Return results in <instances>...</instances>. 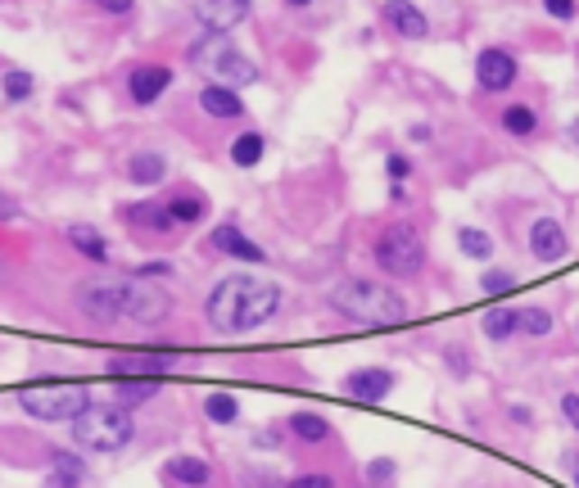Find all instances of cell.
<instances>
[{"label":"cell","instance_id":"24","mask_svg":"<svg viewBox=\"0 0 579 488\" xmlns=\"http://www.w3.org/2000/svg\"><path fill=\"white\" fill-rule=\"evenodd\" d=\"M262 154H267V136H262L258 127L231 136V163H235V168H258Z\"/></svg>","mask_w":579,"mask_h":488},{"label":"cell","instance_id":"22","mask_svg":"<svg viewBox=\"0 0 579 488\" xmlns=\"http://www.w3.org/2000/svg\"><path fill=\"white\" fill-rule=\"evenodd\" d=\"M163 177H168V159H163V154L141 150V154L127 159V181H132V186H159Z\"/></svg>","mask_w":579,"mask_h":488},{"label":"cell","instance_id":"8","mask_svg":"<svg viewBox=\"0 0 579 488\" xmlns=\"http://www.w3.org/2000/svg\"><path fill=\"white\" fill-rule=\"evenodd\" d=\"M516 78H520V64H516L511 51L484 46V51L475 55V87H480L484 96H507V91L516 87Z\"/></svg>","mask_w":579,"mask_h":488},{"label":"cell","instance_id":"38","mask_svg":"<svg viewBox=\"0 0 579 488\" xmlns=\"http://www.w3.org/2000/svg\"><path fill=\"white\" fill-rule=\"evenodd\" d=\"M82 479H87V474H78V470L51 465V479H46V488H82Z\"/></svg>","mask_w":579,"mask_h":488},{"label":"cell","instance_id":"34","mask_svg":"<svg viewBox=\"0 0 579 488\" xmlns=\"http://www.w3.org/2000/svg\"><path fill=\"white\" fill-rule=\"evenodd\" d=\"M285 488H340V483H335V474H326V470H308V474H295Z\"/></svg>","mask_w":579,"mask_h":488},{"label":"cell","instance_id":"16","mask_svg":"<svg viewBox=\"0 0 579 488\" xmlns=\"http://www.w3.org/2000/svg\"><path fill=\"white\" fill-rule=\"evenodd\" d=\"M172 87V69L168 64H136L132 69V78H127V96H132V105H154V100H163V91Z\"/></svg>","mask_w":579,"mask_h":488},{"label":"cell","instance_id":"30","mask_svg":"<svg viewBox=\"0 0 579 488\" xmlns=\"http://www.w3.org/2000/svg\"><path fill=\"white\" fill-rule=\"evenodd\" d=\"M154 393H159V389H154V380H123V384L114 389V402L132 411V407H141V402H150Z\"/></svg>","mask_w":579,"mask_h":488},{"label":"cell","instance_id":"48","mask_svg":"<svg viewBox=\"0 0 579 488\" xmlns=\"http://www.w3.org/2000/svg\"><path fill=\"white\" fill-rule=\"evenodd\" d=\"M390 204H408V186L403 181H390Z\"/></svg>","mask_w":579,"mask_h":488},{"label":"cell","instance_id":"23","mask_svg":"<svg viewBox=\"0 0 579 488\" xmlns=\"http://www.w3.org/2000/svg\"><path fill=\"white\" fill-rule=\"evenodd\" d=\"M64 240L82 253V258H91V262H109V240L96 231V226H87V222H73L69 231H64Z\"/></svg>","mask_w":579,"mask_h":488},{"label":"cell","instance_id":"1","mask_svg":"<svg viewBox=\"0 0 579 488\" xmlns=\"http://www.w3.org/2000/svg\"><path fill=\"white\" fill-rule=\"evenodd\" d=\"M280 303H285V294H280L276 281L253 276V272H231V276H222V281L208 290V299H204V321H208L213 335H231V339H235V335L262 330V326L280 312Z\"/></svg>","mask_w":579,"mask_h":488},{"label":"cell","instance_id":"49","mask_svg":"<svg viewBox=\"0 0 579 488\" xmlns=\"http://www.w3.org/2000/svg\"><path fill=\"white\" fill-rule=\"evenodd\" d=\"M285 5H290V10H304V5H313V0H285Z\"/></svg>","mask_w":579,"mask_h":488},{"label":"cell","instance_id":"25","mask_svg":"<svg viewBox=\"0 0 579 488\" xmlns=\"http://www.w3.org/2000/svg\"><path fill=\"white\" fill-rule=\"evenodd\" d=\"M498 123H502V132H507L511 141H534V136H538V114H534L529 105H507Z\"/></svg>","mask_w":579,"mask_h":488},{"label":"cell","instance_id":"18","mask_svg":"<svg viewBox=\"0 0 579 488\" xmlns=\"http://www.w3.org/2000/svg\"><path fill=\"white\" fill-rule=\"evenodd\" d=\"M285 434L290 438H299V443H308V447H322V443H331V420L322 416V411H313V407H304V411H290L285 420Z\"/></svg>","mask_w":579,"mask_h":488},{"label":"cell","instance_id":"37","mask_svg":"<svg viewBox=\"0 0 579 488\" xmlns=\"http://www.w3.org/2000/svg\"><path fill=\"white\" fill-rule=\"evenodd\" d=\"M280 443H285V425H267L253 434V447H262V452H276Z\"/></svg>","mask_w":579,"mask_h":488},{"label":"cell","instance_id":"11","mask_svg":"<svg viewBox=\"0 0 579 488\" xmlns=\"http://www.w3.org/2000/svg\"><path fill=\"white\" fill-rule=\"evenodd\" d=\"M208 249H213V253H222V258L249 262V267H262V262H267V249H262V244H253L235 222H217V226L208 231Z\"/></svg>","mask_w":579,"mask_h":488},{"label":"cell","instance_id":"19","mask_svg":"<svg viewBox=\"0 0 579 488\" xmlns=\"http://www.w3.org/2000/svg\"><path fill=\"white\" fill-rule=\"evenodd\" d=\"M199 109H204L208 118H217V123H235V118H244V100H240V91H235V87H222V82H208V87L199 91Z\"/></svg>","mask_w":579,"mask_h":488},{"label":"cell","instance_id":"4","mask_svg":"<svg viewBox=\"0 0 579 488\" xmlns=\"http://www.w3.org/2000/svg\"><path fill=\"white\" fill-rule=\"evenodd\" d=\"M372 262L390 276V281H417L426 272V235L412 222H390L376 240H372Z\"/></svg>","mask_w":579,"mask_h":488},{"label":"cell","instance_id":"41","mask_svg":"<svg viewBox=\"0 0 579 488\" xmlns=\"http://www.w3.org/2000/svg\"><path fill=\"white\" fill-rule=\"evenodd\" d=\"M543 10H547L552 19H561V23H565V19H574V14H579V0H543Z\"/></svg>","mask_w":579,"mask_h":488},{"label":"cell","instance_id":"31","mask_svg":"<svg viewBox=\"0 0 579 488\" xmlns=\"http://www.w3.org/2000/svg\"><path fill=\"white\" fill-rule=\"evenodd\" d=\"M0 91H5V100H10V105H19V100H32V91H37V78H32V73H19V69H10L5 78H0Z\"/></svg>","mask_w":579,"mask_h":488},{"label":"cell","instance_id":"44","mask_svg":"<svg viewBox=\"0 0 579 488\" xmlns=\"http://www.w3.org/2000/svg\"><path fill=\"white\" fill-rule=\"evenodd\" d=\"M96 10H105V14H132L136 10V0H91Z\"/></svg>","mask_w":579,"mask_h":488},{"label":"cell","instance_id":"45","mask_svg":"<svg viewBox=\"0 0 579 488\" xmlns=\"http://www.w3.org/2000/svg\"><path fill=\"white\" fill-rule=\"evenodd\" d=\"M19 213H23V208H19V199L0 190V222H19Z\"/></svg>","mask_w":579,"mask_h":488},{"label":"cell","instance_id":"50","mask_svg":"<svg viewBox=\"0 0 579 488\" xmlns=\"http://www.w3.org/2000/svg\"><path fill=\"white\" fill-rule=\"evenodd\" d=\"M574 339H579V321H574Z\"/></svg>","mask_w":579,"mask_h":488},{"label":"cell","instance_id":"29","mask_svg":"<svg viewBox=\"0 0 579 488\" xmlns=\"http://www.w3.org/2000/svg\"><path fill=\"white\" fill-rule=\"evenodd\" d=\"M439 362L448 366V375H453V380H471V371H475V362H471L466 344H457V339L439 348Z\"/></svg>","mask_w":579,"mask_h":488},{"label":"cell","instance_id":"20","mask_svg":"<svg viewBox=\"0 0 579 488\" xmlns=\"http://www.w3.org/2000/svg\"><path fill=\"white\" fill-rule=\"evenodd\" d=\"M480 335L489 344H507L520 335V308H507V303H493L484 317H480Z\"/></svg>","mask_w":579,"mask_h":488},{"label":"cell","instance_id":"32","mask_svg":"<svg viewBox=\"0 0 579 488\" xmlns=\"http://www.w3.org/2000/svg\"><path fill=\"white\" fill-rule=\"evenodd\" d=\"M511 285H516V272H511V267H489V272L480 276V290H484L489 299H502Z\"/></svg>","mask_w":579,"mask_h":488},{"label":"cell","instance_id":"43","mask_svg":"<svg viewBox=\"0 0 579 488\" xmlns=\"http://www.w3.org/2000/svg\"><path fill=\"white\" fill-rule=\"evenodd\" d=\"M51 465H64V470L87 474V461H82V456H73V452H51Z\"/></svg>","mask_w":579,"mask_h":488},{"label":"cell","instance_id":"26","mask_svg":"<svg viewBox=\"0 0 579 488\" xmlns=\"http://www.w3.org/2000/svg\"><path fill=\"white\" fill-rule=\"evenodd\" d=\"M457 249H462V258H471V262H489L498 244H493V235L480 231V226H457Z\"/></svg>","mask_w":579,"mask_h":488},{"label":"cell","instance_id":"5","mask_svg":"<svg viewBox=\"0 0 579 488\" xmlns=\"http://www.w3.org/2000/svg\"><path fill=\"white\" fill-rule=\"evenodd\" d=\"M132 438H136V420L118 402H91L73 420V443L87 452H123Z\"/></svg>","mask_w":579,"mask_h":488},{"label":"cell","instance_id":"6","mask_svg":"<svg viewBox=\"0 0 579 488\" xmlns=\"http://www.w3.org/2000/svg\"><path fill=\"white\" fill-rule=\"evenodd\" d=\"M190 69H204V73H213V82L235 87V91L258 82V64L244 51H235L226 32H204V41L190 46Z\"/></svg>","mask_w":579,"mask_h":488},{"label":"cell","instance_id":"7","mask_svg":"<svg viewBox=\"0 0 579 488\" xmlns=\"http://www.w3.org/2000/svg\"><path fill=\"white\" fill-rule=\"evenodd\" d=\"M19 407L28 416H37V420H78L91 407V389L73 384V380H64V384H32V389L19 393Z\"/></svg>","mask_w":579,"mask_h":488},{"label":"cell","instance_id":"36","mask_svg":"<svg viewBox=\"0 0 579 488\" xmlns=\"http://www.w3.org/2000/svg\"><path fill=\"white\" fill-rule=\"evenodd\" d=\"M172 272H177V267H172V262H163V258H159V262H141V267H136V272H132V276H136V281H168V276H172Z\"/></svg>","mask_w":579,"mask_h":488},{"label":"cell","instance_id":"27","mask_svg":"<svg viewBox=\"0 0 579 488\" xmlns=\"http://www.w3.org/2000/svg\"><path fill=\"white\" fill-rule=\"evenodd\" d=\"M204 416H208L213 425H240V398L226 393V389H213V393L204 398Z\"/></svg>","mask_w":579,"mask_h":488},{"label":"cell","instance_id":"12","mask_svg":"<svg viewBox=\"0 0 579 488\" xmlns=\"http://www.w3.org/2000/svg\"><path fill=\"white\" fill-rule=\"evenodd\" d=\"M177 366V353H118L109 357V375L118 380H154Z\"/></svg>","mask_w":579,"mask_h":488},{"label":"cell","instance_id":"40","mask_svg":"<svg viewBox=\"0 0 579 488\" xmlns=\"http://www.w3.org/2000/svg\"><path fill=\"white\" fill-rule=\"evenodd\" d=\"M556 407H561V420H565V425H570V429L579 434V393H574V389H565Z\"/></svg>","mask_w":579,"mask_h":488},{"label":"cell","instance_id":"21","mask_svg":"<svg viewBox=\"0 0 579 488\" xmlns=\"http://www.w3.org/2000/svg\"><path fill=\"white\" fill-rule=\"evenodd\" d=\"M163 208H168V217H172L177 226H195V222L208 217V199H204L199 190H177L172 199H163Z\"/></svg>","mask_w":579,"mask_h":488},{"label":"cell","instance_id":"3","mask_svg":"<svg viewBox=\"0 0 579 488\" xmlns=\"http://www.w3.org/2000/svg\"><path fill=\"white\" fill-rule=\"evenodd\" d=\"M326 308L354 326H399L408 317V299L399 285L372 281V276H349L326 294Z\"/></svg>","mask_w":579,"mask_h":488},{"label":"cell","instance_id":"33","mask_svg":"<svg viewBox=\"0 0 579 488\" xmlns=\"http://www.w3.org/2000/svg\"><path fill=\"white\" fill-rule=\"evenodd\" d=\"M367 479H372L376 488L394 483V479H399V461H394V456H376V461H367Z\"/></svg>","mask_w":579,"mask_h":488},{"label":"cell","instance_id":"28","mask_svg":"<svg viewBox=\"0 0 579 488\" xmlns=\"http://www.w3.org/2000/svg\"><path fill=\"white\" fill-rule=\"evenodd\" d=\"M556 330V317L543 308V303H534V308H520V335H529V339H547Z\"/></svg>","mask_w":579,"mask_h":488},{"label":"cell","instance_id":"14","mask_svg":"<svg viewBox=\"0 0 579 488\" xmlns=\"http://www.w3.org/2000/svg\"><path fill=\"white\" fill-rule=\"evenodd\" d=\"M163 483L168 488H217V470L204 456H168L163 461Z\"/></svg>","mask_w":579,"mask_h":488},{"label":"cell","instance_id":"39","mask_svg":"<svg viewBox=\"0 0 579 488\" xmlns=\"http://www.w3.org/2000/svg\"><path fill=\"white\" fill-rule=\"evenodd\" d=\"M240 488H285V483H280L271 470H244V474H240Z\"/></svg>","mask_w":579,"mask_h":488},{"label":"cell","instance_id":"47","mask_svg":"<svg viewBox=\"0 0 579 488\" xmlns=\"http://www.w3.org/2000/svg\"><path fill=\"white\" fill-rule=\"evenodd\" d=\"M408 136H412L417 145H430V141H435V127H430V123H412V127H408Z\"/></svg>","mask_w":579,"mask_h":488},{"label":"cell","instance_id":"9","mask_svg":"<svg viewBox=\"0 0 579 488\" xmlns=\"http://www.w3.org/2000/svg\"><path fill=\"white\" fill-rule=\"evenodd\" d=\"M525 244H529V258H534L538 267H552V262H561V258L570 253V235H565V226H561L556 217H547V213L529 222Z\"/></svg>","mask_w":579,"mask_h":488},{"label":"cell","instance_id":"15","mask_svg":"<svg viewBox=\"0 0 579 488\" xmlns=\"http://www.w3.org/2000/svg\"><path fill=\"white\" fill-rule=\"evenodd\" d=\"M385 28L403 41H426L430 37V19L412 5V0H385V10H381Z\"/></svg>","mask_w":579,"mask_h":488},{"label":"cell","instance_id":"2","mask_svg":"<svg viewBox=\"0 0 579 488\" xmlns=\"http://www.w3.org/2000/svg\"><path fill=\"white\" fill-rule=\"evenodd\" d=\"M78 312L87 321H136V326H159L172 317V294L154 281H82L73 294Z\"/></svg>","mask_w":579,"mask_h":488},{"label":"cell","instance_id":"46","mask_svg":"<svg viewBox=\"0 0 579 488\" xmlns=\"http://www.w3.org/2000/svg\"><path fill=\"white\" fill-rule=\"evenodd\" d=\"M561 470H565V479L579 488V452H561Z\"/></svg>","mask_w":579,"mask_h":488},{"label":"cell","instance_id":"10","mask_svg":"<svg viewBox=\"0 0 579 488\" xmlns=\"http://www.w3.org/2000/svg\"><path fill=\"white\" fill-rule=\"evenodd\" d=\"M340 389H345L354 402L376 407V402H385V398L399 389V375H394L390 366H358V371H349V375L340 380Z\"/></svg>","mask_w":579,"mask_h":488},{"label":"cell","instance_id":"17","mask_svg":"<svg viewBox=\"0 0 579 488\" xmlns=\"http://www.w3.org/2000/svg\"><path fill=\"white\" fill-rule=\"evenodd\" d=\"M118 217H123L132 231H145V235H168V231H177V222L168 217V208H163V204H154V199L123 204V208H118Z\"/></svg>","mask_w":579,"mask_h":488},{"label":"cell","instance_id":"13","mask_svg":"<svg viewBox=\"0 0 579 488\" xmlns=\"http://www.w3.org/2000/svg\"><path fill=\"white\" fill-rule=\"evenodd\" d=\"M253 14V0H199L195 19L204 23V32H231Z\"/></svg>","mask_w":579,"mask_h":488},{"label":"cell","instance_id":"35","mask_svg":"<svg viewBox=\"0 0 579 488\" xmlns=\"http://www.w3.org/2000/svg\"><path fill=\"white\" fill-rule=\"evenodd\" d=\"M385 177L408 186V177H412V159H408V154H399V150H394V154H385Z\"/></svg>","mask_w":579,"mask_h":488},{"label":"cell","instance_id":"42","mask_svg":"<svg viewBox=\"0 0 579 488\" xmlns=\"http://www.w3.org/2000/svg\"><path fill=\"white\" fill-rule=\"evenodd\" d=\"M507 420H516V429H534V411L525 402H511L507 407Z\"/></svg>","mask_w":579,"mask_h":488}]
</instances>
